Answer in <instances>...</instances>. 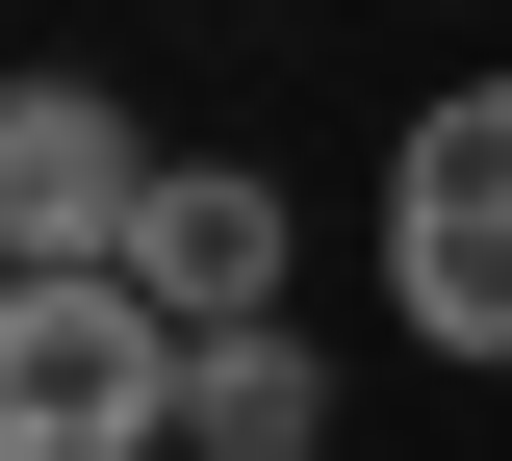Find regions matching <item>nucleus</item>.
I'll use <instances>...</instances> for the list:
<instances>
[{"mask_svg": "<svg viewBox=\"0 0 512 461\" xmlns=\"http://www.w3.org/2000/svg\"><path fill=\"white\" fill-rule=\"evenodd\" d=\"M205 333L154 282H0V461H154Z\"/></svg>", "mask_w": 512, "mask_h": 461, "instance_id": "1", "label": "nucleus"}, {"mask_svg": "<svg viewBox=\"0 0 512 461\" xmlns=\"http://www.w3.org/2000/svg\"><path fill=\"white\" fill-rule=\"evenodd\" d=\"M384 308L436 359H512V77H436L384 154Z\"/></svg>", "mask_w": 512, "mask_h": 461, "instance_id": "2", "label": "nucleus"}, {"mask_svg": "<svg viewBox=\"0 0 512 461\" xmlns=\"http://www.w3.org/2000/svg\"><path fill=\"white\" fill-rule=\"evenodd\" d=\"M154 180H180V154L128 129L103 77H26V103H0V282H128Z\"/></svg>", "mask_w": 512, "mask_h": 461, "instance_id": "3", "label": "nucleus"}, {"mask_svg": "<svg viewBox=\"0 0 512 461\" xmlns=\"http://www.w3.org/2000/svg\"><path fill=\"white\" fill-rule=\"evenodd\" d=\"M128 282H154L180 333H282V180H256V154H180L154 231H128Z\"/></svg>", "mask_w": 512, "mask_h": 461, "instance_id": "4", "label": "nucleus"}, {"mask_svg": "<svg viewBox=\"0 0 512 461\" xmlns=\"http://www.w3.org/2000/svg\"><path fill=\"white\" fill-rule=\"evenodd\" d=\"M333 385H308V333H205V385H180V461H308Z\"/></svg>", "mask_w": 512, "mask_h": 461, "instance_id": "5", "label": "nucleus"}]
</instances>
